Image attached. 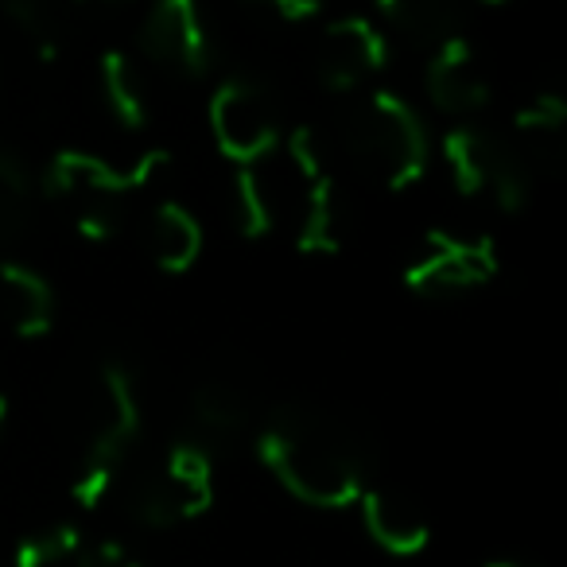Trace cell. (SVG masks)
Wrapping results in <instances>:
<instances>
[{
	"instance_id": "obj_1",
	"label": "cell",
	"mask_w": 567,
	"mask_h": 567,
	"mask_svg": "<svg viewBox=\"0 0 567 567\" xmlns=\"http://www.w3.org/2000/svg\"><path fill=\"white\" fill-rule=\"evenodd\" d=\"M257 455L288 494L316 509H347L365 489L358 435L316 404L276 409L257 435Z\"/></svg>"
},
{
	"instance_id": "obj_5",
	"label": "cell",
	"mask_w": 567,
	"mask_h": 567,
	"mask_svg": "<svg viewBox=\"0 0 567 567\" xmlns=\"http://www.w3.org/2000/svg\"><path fill=\"white\" fill-rule=\"evenodd\" d=\"M284 152V183H288V218H292L296 249L308 257H331L342 245V210L319 141L308 125L292 128Z\"/></svg>"
},
{
	"instance_id": "obj_11",
	"label": "cell",
	"mask_w": 567,
	"mask_h": 567,
	"mask_svg": "<svg viewBox=\"0 0 567 567\" xmlns=\"http://www.w3.org/2000/svg\"><path fill=\"white\" fill-rule=\"evenodd\" d=\"M389 66V40L373 20L347 17L334 20L319 35L316 71L331 94H358Z\"/></svg>"
},
{
	"instance_id": "obj_14",
	"label": "cell",
	"mask_w": 567,
	"mask_h": 567,
	"mask_svg": "<svg viewBox=\"0 0 567 567\" xmlns=\"http://www.w3.org/2000/svg\"><path fill=\"white\" fill-rule=\"evenodd\" d=\"M362 520L365 533L378 548L393 551V556H416L427 548V517L412 497H404L401 489L389 486H365L362 489Z\"/></svg>"
},
{
	"instance_id": "obj_12",
	"label": "cell",
	"mask_w": 567,
	"mask_h": 567,
	"mask_svg": "<svg viewBox=\"0 0 567 567\" xmlns=\"http://www.w3.org/2000/svg\"><path fill=\"white\" fill-rule=\"evenodd\" d=\"M424 90H427V102L443 117H455V121L478 117L489 105V97H494L489 94L486 66L478 59V48L466 35H451V40L435 43L424 71Z\"/></svg>"
},
{
	"instance_id": "obj_25",
	"label": "cell",
	"mask_w": 567,
	"mask_h": 567,
	"mask_svg": "<svg viewBox=\"0 0 567 567\" xmlns=\"http://www.w3.org/2000/svg\"><path fill=\"white\" fill-rule=\"evenodd\" d=\"M249 9H265L268 17L288 20V24H303V20L319 17L327 9V0H241Z\"/></svg>"
},
{
	"instance_id": "obj_20",
	"label": "cell",
	"mask_w": 567,
	"mask_h": 567,
	"mask_svg": "<svg viewBox=\"0 0 567 567\" xmlns=\"http://www.w3.org/2000/svg\"><path fill=\"white\" fill-rule=\"evenodd\" d=\"M35 190H40V183H35L32 167L24 164V156L0 148V241H17L28 229Z\"/></svg>"
},
{
	"instance_id": "obj_7",
	"label": "cell",
	"mask_w": 567,
	"mask_h": 567,
	"mask_svg": "<svg viewBox=\"0 0 567 567\" xmlns=\"http://www.w3.org/2000/svg\"><path fill=\"white\" fill-rule=\"evenodd\" d=\"M206 121H210V136L218 152L237 167L265 164L284 141L276 97L252 74H229L210 94Z\"/></svg>"
},
{
	"instance_id": "obj_9",
	"label": "cell",
	"mask_w": 567,
	"mask_h": 567,
	"mask_svg": "<svg viewBox=\"0 0 567 567\" xmlns=\"http://www.w3.org/2000/svg\"><path fill=\"white\" fill-rule=\"evenodd\" d=\"M502 268L494 237L427 229L424 252L404 268V288L420 300H451L489 284Z\"/></svg>"
},
{
	"instance_id": "obj_16",
	"label": "cell",
	"mask_w": 567,
	"mask_h": 567,
	"mask_svg": "<svg viewBox=\"0 0 567 567\" xmlns=\"http://www.w3.org/2000/svg\"><path fill=\"white\" fill-rule=\"evenodd\" d=\"M148 257L159 272L167 276H183L187 268H195V260L203 257V221L187 210L183 203H159L148 218Z\"/></svg>"
},
{
	"instance_id": "obj_18",
	"label": "cell",
	"mask_w": 567,
	"mask_h": 567,
	"mask_svg": "<svg viewBox=\"0 0 567 567\" xmlns=\"http://www.w3.org/2000/svg\"><path fill=\"white\" fill-rule=\"evenodd\" d=\"M190 416H195V424L203 427L206 435L229 440V435L249 427L252 401H249V393H245L241 381L206 378V381H198V389L190 393Z\"/></svg>"
},
{
	"instance_id": "obj_28",
	"label": "cell",
	"mask_w": 567,
	"mask_h": 567,
	"mask_svg": "<svg viewBox=\"0 0 567 567\" xmlns=\"http://www.w3.org/2000/svg\"><path fill=\"white\" fill-rule=\"evenodd\" d=\"M74 4H128V0H74Z\"/></svg>"
},
{
	"instance_id": "obj_29",
	"label": "cell",
	"mask_w": 567,
	"mask_h": 567,
	"mask_svg": "<svg viewBox=\"0 0 567 567\" xmlns=\"http://www.w3.org/2000/svg\"><path fill=\"white\" fill-rule=\"evenodd\" d=\"M486 567H528V564H513V559H497V564H486Z\"/></svg>"
},
{
	"instance_id": "obj_19",
	"label": "cell",
	"mask_w": 567,
	"mask_h": 567,
	"mask_svg": "<svg viewBox=\"0 0 567 567\" xmlns=\"http://www.w3.org/2000/svg\"><path fill=\"white\" fill-rule=\"evenodd\" d=\"M378 9L393 32L424 48L458 35V0H378Z\"/></svg>"
},
{
	"instance_id": "obj_13",
	"label": "cell",
	"mask_w": 567,
	"mask_h": 567,
	"mask_svg": "<svg viewBox=\"0 0 567 567\" xmlns=\"http://www.w3.org/2000/svg\"><path fill=\"white\" fill-rule=\"evenodd\" d=\"M0 303H4L9 327L24 342L48 339L51 327H55V288H51V280L40 268L24 265V260H4L0 265Z\"/></svg>"
},
{
	"instance_id": "obj_17",
	"label": "cell",
	"mask_w": 567,
	"mask_h": 567,
	"mask_svg": "<svg viewBox=\"0 0 567 567\" xmlns=\"http://www.w3.org/2000/svg\"><path fill=\"white\" fill-rule=\"evenodd\" d=\"M97 86H102L105 110L117 121L125 133H141L152 121V102L148 90H144L141 66L133 63V55L125 51H105L102 63H97Z\"/></svg>"
},
{
	"instance_id": "obj_10",
	"label": "cell",
	"mask_w": 567,
	"mask_h": 567,
	"mask_svg": "<svg viewBox=\"0 0 567 567\" xmlns=\"http://www.w3.org/2000/svg\"><path fill=\"white\" fill-rule=\"evenodd\" d=\"M136 43L148 63L175 79H203L214 66V40L198 0H152Z\"/></svg>"
},
{
	"instance_id": "obj_15",
	"label": "cell",
	"mask_w": 567,
	"mask_h": 567,
	"mask_svg": "<svg viewBox=\"0 0 567 567\" xmlns=\"http://www.w3.org/2000/svg\"><path fill=\"white\" fill-rule=\"evenodd\" d=\"M229 206H234L237 234L245 241H260V237H272L288 221V187H280L265 172V164L237 167Z\"/></svg>"
},
{
	"instance_id": "obj_4",
	"label": "cell",
	"mask_w": 567,
	"mask_h": 567,
	"mask_svg": "<svg viewBox=\"0 0 567 567\" xmlns=\"http://www.w3.org/2000/svg\"><path fill=\"white\" fill-rule=\"evenodd\" d=\"M443 164L463 198H494L497 210L520 214L533 198V167L513 144L474 121H458L443 133Z\"/></svg>"
},
{
	"instance_id": "obj_22",
	"label": "cell",
	"mask_w": 567,
	"mask_h": 567,
	"mask_svg": "<svg viewBox=\"0 0 567 567\" xmlns=\"http://www.w3.org/2000/svg\"><path fill=\"white\" fill-rule=\"evenodd\" d=\"M513 121H517V133L525 136L533 148H556L559 136H564V125H567L564 94L540 90V94H533L525 105H520Z\"/></svg>"
},
{
	"instance_id": "obj_30",
	"label": "cell",
	"mask_w": 567,
	"mask_h": 567,
	"mask_svg": "<svg viewBox=\"0 0 567 567\" xmlns=\"http://www.w3.org/2000/svg\"><path fill=\"white\" fill-rule=\"evenodd\" d=\"M482 4H505V0H482Z\"/></svg>"
},
{
	"instance_id": "obj_8",
	"label": "cell",
	"mask_w": 567,
	"mask_h": 567,
	"mask_svg": "<svg viewBox=\"0 0 567 567\" xmlns=\"http://www.w3.org/2000/svg\"><path fill=\"white\" fill-rule=\"evenodd\" d=\"M167 152L164 148H148L144 156H136V164H110V159L94 156V152L82 148H63L43 164L40 172V190L55 203H74V206H90V203H121L133 190L148 187L152 175L159 167H167Z\"/></svg>"
},
{
	"instance_id": "obj_21",
	"label": "cell",
	"mask_w": 567,
	"mask_h": 567,
	"mask_svg": "<svg viewBox=\"0 0 567 567\" xmlns=\"http://www.w3.org/2000/svg\"><path fill=\"white\" fill-rule=\"evenodd\" d=\"M0 12L32 43L40 63H55L59 43H63V20H59V9L51 0H0Z\"/></svg>"
},
{
	"instance_id": "obj_3",
	"label": "cell",
	"mask_w": 567,
	"mask_h": 567,
	"mask_svg": "<svg viewBox=\"0 0 567 567\" xmlns=\"http://www.w3.org/2000/svg\"><path fill=\"white\" fill-rule=\"evenodd\" d=\"M141 424H144V412H141V393H136L133 370L121 362L97 365L94 389H90L86 451H82L79 478L71 486L74 502L94 509L110 494L128 451L141 440Z\"/></svg>"
},
{
	"instance_id": "obj_26",
	"label": "cell",
	"mask_w": 567,
	"mask_h": 567,
	"mask_svg": "<svg viewBox=\"0 0 567 567\" xmlns=\"http://www.w3.org/2000/svg\"><path fill=\"white\" fill-rule=\"evenodd\" d=\"M79 567H144L125 544L117 540H102V544H90V548L79 551Z\"/></svg>"
},
{
	"instance_id": "obj_24",
	"label": "cell",
	"mask_w": 567,
	"mask_h": 567,
	"mask_svg": "<svg viewBox=\"0 0 567 567\" xmlns=\"http://www.w3.org/2000/svg\"><path fill=\"white\" fill-rule=\"evenodd\" d=\"M74 229H79L86 241H113L121 229V203H90L79 206L74 214Z\"/></svg>"
},
{
	"instance_id": "obj_27",
	"label": "cell",
	"mask_w": 567,
	"mask_h": 567,
	"mask_svg": "<svg viewBox=\"0 0 567 567\" xmlns=\"http://www.w3.org/2000/svg\"><path fill=\"white\" fill-rule=\"evenodd\" d=\"M4 420H9V396L0 393V427H4Z\"/></svg>"
},
{
	"instance_id": "obj_2",
	"label": "cell",
	"mask_w": 567,
	"mask_h": 567,
	"mask_svg": "<svg viewBox=\"0 0 567 567\" xmlns=\"http://www.w3.org/2000/svg\"><path fill=\"white\" fill-rule=\"evenodd\" d=\"M350 159L385 190H409L427 172V128L416 105L393 90H365L342 117Z\"/></svg>"
},
{
	"instance_id": "obj_6",
	"label": "cell",
	"mask_w": 567,
	"mask_h": 567,
	"mask_svg": "<svg viewBox=\"0 0 567 567\" xmlns=\"http://www.w3.org/2000/svg\"><path fill=\"white\" fill-rule=\"evenodd\" d=\"M214 505V463L203 443H172L156 466L136 478L128 513L144 528H175L203 517Z\"/></svg>"
},
{
	"instance_id": "obj_23",
	"label": "cell",
	"mask_w": 567,
	"mask_h": 567,
	"mask_svg": "<svg viewBox=\"0 0 567 567\" xmlns=\"http://www.w3.org/2000/svg\"><path fill=\"white\" fill-rule=\"evenodd\" d=\"M82 536L74 525H48L40 533L24 536L12 551V567H63L66 559H79Z\"/></svg>"
}]
</instances>
